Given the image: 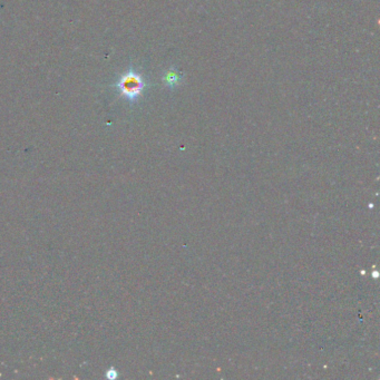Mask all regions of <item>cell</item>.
I'll return each instance as SVG.
<instances>
[{
	"label": "cell",
	"instance_id": "3957f363",
	"mask_svg": "<svg viewBox=\"0 0 380 380\" xmlns=\"http://www.w3.org/2000/svg\"><path fill=\"white\" fill-rule=\"evenodd\" d=\"M117 376H119V374H117L116 369H114V368H111L106 371V378L107 379H115Z\"/></svg>",
	"mask_w": 380,
	"mask_h": 380
},
{
	"label": "cell",
	"instance_id": "6da1fadb",
	"mask_svg": "<svg viewBox=\"0 0 380 380\" xmlns=\"http://www.w3.org/2000/svg\"><path fill=\"white\" fill-rule=\"evenodd\" d=\"M112 86L119 89L121 96L124 97L130 104H135L142 96L147 84L144 77L134 69L133 66H130V68L121 76L117 83Z\"/></svg>",
	"mask_w": 380,
	"mask_h": 380
},
{
	"label": "cell",
	"instance_id": "7a4b0ae2",
	"mask_svg": "<svg viewBox=\"0 0 380 380\" xmlns=\"http://www.w3.org/2000/svg\"><path fill=\"white\" fill-rule=\"evenodd\" d=\"M182 79H183V74L179 73V71L174 67L167 69L165 73L163 74L164 84H165V86H167L169 89H173V88H175V87H177L182 83Z\"/></svg>",
	"mask_w": 380,
	"mask_h": 380
}]
</instances>
